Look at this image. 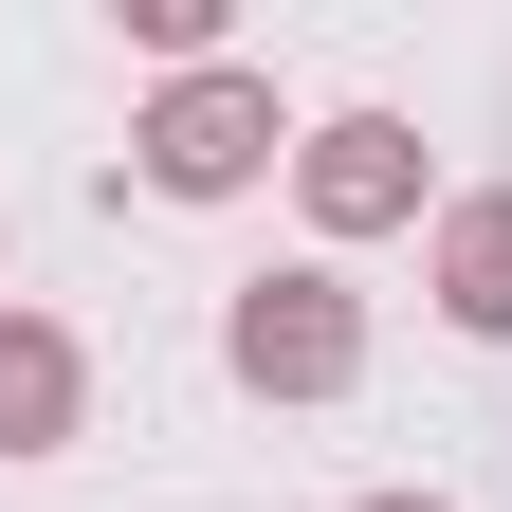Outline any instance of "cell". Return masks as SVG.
Listing matches in <instances>:
<instances>
[{"instance_id": "obj_3", "label": "cell", "mask_w": 512, "mask_h": 512, "mask_svg": "<svg viewBox=\"0 0 512 512\" xmlns=\"http://www.w3.org/2000/svg\"><path fill=\"white\" fill-rule=\"evenodd\" d=\"M293 202H311V238H384V220H421V128H403V110H330V128H293Z\"/></svg>"}, {"instance_id": "obj_2", "label": "cell", "mask_w": 512, "mask_h": 512, "mask_svg": "<svg viewBox=\"0 0 512 512\" xmlns=\"http://www.w3.org/2000/svg\"><path fill=\"white\" fill-rule=\"evenodd\" d=\"M220 366L256 384V403H348L366 384V311H348V275H238V311H220Z\"/></svg>"}, {"instance_id": "obj_6", "label": "cell", "mask_w": 512, "mask_h": 512, "mask_svg": "<svg viewBox=\"0 0 512 512\" xmlns=\"http://www.w3.org/2000/svg\"><path fill=\"white\" fill-rule=\"evenodd\" d=\"M366 512H439V494H366Z\"/></svg>"}, {"instance_id": "obj_1", "label": "cell", "mask_w": 512, "mask_h": 512, "mask_svg": "<svg viewBox=\"0 0 512 512\" xmlns=\"http://www.w3.org/2000/svg\"><path fill=\"white\" fill-rule=\"evenodd\" d=\"M275 147H293V128H275V74H238V55H220V74H165L147 110H128V165H147L165 202H238Z\"/></svg>"}, {"instance_id": "obj_4", "label": "cell", "mask_w": 512, "mask_h": 512, "mask_svg": "<svg viewBox=\"0 0 512 512\" xmlns=\"http://www.w3.org/2000/svg\"><path fill=\"white\" fill-rule=\"evenodd\" d=\"M74 421H92V348L55 311H0V458H55Z\"/></svg>"}, {"instance_id": "obj_5", "label": "cell", "mask_w": 512, "mask_h": 512, "mask_svg": "<svg viewBox=\"0 0 512 512\" xmlns=\"http://www.w3.org/2000/svg\"><path fill=\"white\" fill-rule=\"evenodd\" d=\"M439 330L512 348V183H476V202H439Z\"/></svg>"}]
</instances>
